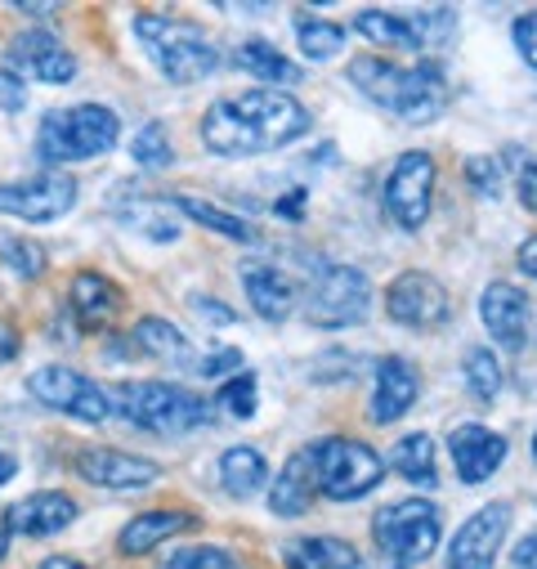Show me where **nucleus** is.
<instances>
[{
  "label": "nucleus",
  "instance_id": "473e14b6",
  "mask_svg": "<svg viewBox=\"0 0 537 569\" xmlns=\"http://www.w3.org/2000/svg\"><path fill=\"white\" fill-rule=\"evenodd\" d=\"M462 377H466L470 395L484 399V403H493V399L501 395V381H506L501 359H497L493 350H484V346H470V350H466V359H462Z\"/></svg>",
  "mask_w": 537,
  "mask_h": 569
},
{
  "label": "nucleus",
  "instance_id": "6e6552de",
  "mask_svg": "<svg viewBox=\"0 0 537 569\" xmlns=\"http://www.w3.org/2000/svg\"><path fill=\"white\" fill-rule=\"evenodd\" d=\"M372 538L389 560L422 565L444 542V516L430 498H403V502H389L372 516Z\"/></svg>",
  "mask_w": 537,
  "mask_h": 569
},
{
  "label": "nucleus",
  "instance_id": "49530a36",
  "mask_svg": "<svg viewBox=\"0 0 537 569\" xmlns=\"http://www.w3.org/2000/svg\"><path fill=\"white\" fill-rule=\"evenodd\" d=\"M19 350H23V332H19L14 323L0 319V368L14 363V359H19Z\"/></svg>",
  "mask_w": 537,
  "mask_h": 569
},
{
  "label": "nucleus",
  "instance_id": "412c9836",
  "mask_svg": "<svg viewBox=\"0 0 537 569\" xmlns=\"http://www.w3.org/2000/svg\"><path fill=\"white\" fill-rule=\"evenodd\" d=\"M417 395H422V372L408 359L389 355V359L376 363V386H372L367 412H372L376 426H389L417 403Z\"/></svg>",
  "mask_w": 537,
  "mask_h": 569
},
{
  "label": "nucleus",
  "instance_id": "f704fd0d",
  "mask_svg": "<svg viewBox=\"0 0 537 569\" xmlns=\"http://www.w3.org/2000/svg\"><path fill=\"white\" fill-rule=\"evenodd\" d=\"M130 158L140 162L144 171H166L175 162V144H171V130L162 121H144L140 134L130 139Z\"/></svg>",
  "mask_w": 537,
  "mask_h": 569
},
{
  "label": "nucleus",
  "instance_id": "cd10ccee",
  "mask_svg": "<svg viewBox=\"0 0 537 569\" xmlns=\"http://www.w3.org/2000/svg\"><path fill=\"white\" fill-rule=\"evenodd\" d=\"M354 32L376 50H422L417 23L403 19V14H389V10H358Z\"/></svg>",
  "mask_w": 537,
  "mask_h": 569
},
{
  "label": "nucleus",
  "instance_id": "f3484780",
  "mask_svg": "<svg viewBox=\"0 0 537 569\" xmlns=\"http://www.w3.org/2000/svg\"><path fill=\"white\" fill-rule=\"evenodd\" d=\"M448 458H453L462 485H488L506 462V440L479 421H466L448 436Z\"/></svg>",
  "mask_w": 537,
  "mask_h": 569
},
{
  "label": "nucleus",
  "instance_id": "aec40b11",
  "mask_svg": "<svg viewBox=\"0 0 537 569\" xmlns=\"http://www.w3.org/2000/svg\"><path fill=\"white\" fill-rule=\"evenodd\" d=\"M242 292L251 310L264 323H287L296 315V282L268 260H246L242 264Z\"/></svg>",
  "mask_w": 537,
  "mask_h": 569
},
{
  "label": "nucleus",
  "instance_id": "e433bc0d",
  "mask_svg": "<svg viewBox=\"0 0 537 569\" xmlns=\"http://www.w3.org/2000/svg\"><path fill=\"white\" fill-rule=\"evenodd\" d=\"M255 399H260V381H255V372H233L224 386H220V408L229 412V417H237V421H251L255 417Z\"/></svg>",
  "mask_w": 537,
  "mask_h": 569
},
{
  "label": "nucleus",
  "instance_id": "de8ad7c7",
  "mask_svg": "<svg viewBox=\"0 0 537 569\" xmlns=\"http://www.w3.org/2000/svg\"><path fill=\"white\" fill-rule=\"evenodd\" d=\"M510 565H515V569H537V533H528V538H519V542H515Z\"/></svg>",
  "mask_w": 537,
  "mask_h": 569
},
{
  "label": "nucleus",
  "instance_id": "a878e982",
  "mask_svg": "<svg viewBox=\"0 0 537 569\" xmlns=\"http://www.w3.org/2000/svg\"><path fill=\"white\" fill-rule=\"evenodd\" d=\"M385 467L394 476H403L408 485L417 489H435L439 485V462H435V440L426 431H413V436H403L389 453H385Z\"/></svg>",
  "mask_w": 537,
  "mask_h": 569
},
{
  "label": "nucleus",
  "instance_id": "4c0bfd02",
  "mask_svg": "<svg viewBox=\"0 0 537 569\" xmlns=\"http://www.w3.org/2000/svg\"><path fill=\"white\" fill-rule=\"evenodd\" d=\"M462 167H466V184H470L479 198H488V202L501 198V167H497V158L475 153V158H466Z\"/></svg>",
  "mask_w": 537,
  "mask_h": 569
},
{
  "label": "nucleus",
  "instance_id": "bb28decb",
  "mask_svg": "<svg viewBox=\"0 0 537 569\" xmlns=\"http://www.w3.org/2000/svg\"><path fill=\"white\" fill-rule=\"evenodd\" d=\"M264 480H268V462L255 445H233L220 453V485L229 498H251L264 489Z\"/></svg>",
  "mask_w": 537,
  "mask_h": 569
},
{
  "label": "nucleus",
  "instance_id": "5701e85b",
  "mask_svg": "<svg viewBox=\"0 0 537 569\" xmlns=\"http://www.w3.org/2000/svg\"><path fill=\"white\" fill-rule=\"evenodd\" d=\"M314 493H318V476H314V449H301L283 462V471L268 485V511L283 516V520H296L314 507Z\"/></svg>",
  "mask_w": 537,
  "mask_h": 569
},
{
  "label": "nucleus",
  "instance_id": "ddd939ff",
  "mask_svg": "<svg viewBox=\"0 0 537 569\" xmlns=\"http://www.w3.org/2000/svg\"><path fill=\"white\" fill-rule=\"evenodd\" d=\"M6 59H10V72H14V77L41 81V86H68V81L81 72L77 54H72L54 32H45V28L19 32V37L10 41Z\"/></svg>",
  "mask_w": 537,
  "mask_h": 569
},
{
  "label": "nucleus",
  "instance_id": "a211bd4d",
  "mask_svg": "<svg viewBox=\"0 0 537 569\" xmlns=\"http://www.w3.org/2000/svg\"><path fill=\"white\" fill-rule=\"evenodd\" d=\"M81 516V507L59 493V489H37L19 502L6 507V533H23V538H50V533H63L72 520Z\"/></svg>",
  "mask_w": 537,
  "mask_h": 569
},
{
  "label": "nucleus",
  "instance_id": "09e8293b",
  "mask_svg": "<svg viewBox=\"0 0 537 569\" xmlns=\"http://www.w3.org/2000/svg\"><path fill=\"white\" fill-rule=\"evenodd\" d=\"M515 264H519V273H528V278L537 282V233L519 242V251H515Z\"/></svg>",
  "mask_w": 537,
  "mask_h": 569
},
{
  "label": "nucleus",
  "instance_id": "39448f33",
  "mask_svg": "<svg viewBox=\"0 0 537 569\" xmlns=\"http://www.w3.org/2000/svg\"><path fill=\"white\" fill-rule=\"evenodd\" d=\"M121 117L108 103H72L50 108L37 130V153L45 162H90L116 149Z\"/></svg>",
  "mask_w": 537,
  "mask_h": 569
},
{
  "label": "nucleus",
  "instance_id": "37998d69",
  "mask_svg": "<svg viewBox=\"0 0 537 569\" xmlns=\"http://www.w3.org/2000/svg\"><path fill=\"white\" fill-rule=\"evenodd\" d=\"M28 108V81L14 77L10 68H0V112H23Z\"/></svg>",
  "mask_w": 537,
  "mask_h": 569
},
{
  "label": "nucleus",
  "instance_id": "6ab92c4d",
  "mask_svg": "<svg viewBox=\"0 0 537 569\" xmlns=\"http://www.w3.org/2000/svg\"><path fill=\"white\" fill-rule=\"evenodd\" d=\"M125 310V292L116 288V282L99 269H81L72 282H68V315L77 319V328H112L116 315Z\"/></svg>",
  "mask_w": 537,
  "mask_h": 569
},
{
  "label": "nucleus",
  "instance_id": "a18cd8bd",
  "mask_svg": "<svg viewBox=\"0 0 537 569\" xmlns=\"http://www.w3.org/2000/svg\"><path fill=\"white\" fill-rule=\"evenodd\" d=\"M305 202H310V193L305 189H287L283 198H274V207H268V211H274L278 220H305Z\"/></svg>",
  "mask_w": 537,
  "mask_h": 569
},
{
  "label": "nucleus",
  "instance_id": "20e7f679",
  "mask_svg": "<svg viewBox=\"0 0 537 569\" xmlns=\"http://www.w3.org/2000/svg\"><path fill=\"white\" fill-rule=\"evenodd\" d=\"M134 41L144 46L153 68L171 86H197L220 72V50L184 19L171 14H134Z\"/></svg>",
  "mask_w": 537,
  "mask_h": 569
},
{
  "label": "nucleus",
  "instance_id": "72a5a7b5",
  "mask_svg": "<svg viewBox=\"0 0 537 569\" xmlns=\"http://www.w3.org/2000/svg\"><path fill=\"white\" fill-rule=\"evenodd\" d=\"M0 264H6L14 278H23V282H37L45 273L50 256H45L41 242H32L23 233H0Z\"/></svg>",
  "mask_w": 537,
  "mask_h": 569
},
{
  "label": "nucleus",
  "instance_id": "3c124183",
  "mask_svg": "<svg viewBox=\"0 0 537 569\" xmlns=\"http://www.w3.org/2000/svg\"><path fill=\"white\" fill-rule=\"evenodd\" d=\"M41 569H90V565H81L77 556H50V560H41Z\"/></svg>",
  "mask_w": 537,
  "mask_h": 569
},
{
  "label": "nucleus",
  "instance_id": "7ed1b4c3",
  "mask_svg": "<svg viewBox=\"0 0 537 569\" xmlns=\"http://www.w3.org/2000/svg\"><path fill=\"white\" fill-rule=\"evenodd\" d=\"M112 408L140 426L149 436H189V431H206L211 426V403L189 390V386H171V381H121L108 390Z\"/></svg>",
  "mask_w": 537,
  "mask_h": 569
},
{
  "label": "nucleus",
  "instance_id": "c9c22d12",
  "mask_svg": "<svg viewBox=\"0 0 537 569\" xmlns=\"http://www.w3.org/2000/svg\"><path fill=\"white\" fill-rule=\"evenodd\" d=\"M158 569H242L237 556L229 547H215V542H189V547H175L162 556Z\"/></svg>",
  "mask_w": 537,
  "mask_h": 569
},
{
  "label": "nucleus",
  "instance_id": "1a4fd4ad",
  "mask_svg": "<svg viewBox=\"0 0 537 569\" xmlns=\"http://www.w3.org/2000/svg\"><path fill=\"white\" fill-rule=\"evenodd\" d=\"M435 158L426 149H408L398 153L389 176H385V189H381V211L394 229L403 233H417L426 220H430V207H435Z\"/></svg>",
  "mask_w": 537,
  "mask_h": 569
},
{
  "label": "nucleus",
  "instance_id": "a19ab883",
  "mask_svg": "<svg viewBox=\"0 0 537 569\" xmlns=\"http://www.w3.org/2000/svg\"><path fill=\"white\" fill-rule=\"evenodd\" d=\"M515 198L528 216H537V158L533 153H515Z\"/></svg>",
  "mask_w": 537,
  "mask_h": 569
},
{
  "label": "nucleus",
  "instance_id": "0eeeda50",
  "mask_svg": "<svg viewBox=\"0 0 537 569\" xmlns=\"http://www.w3.org/2000/svg\"><path fill=\"white\" fill-rule=\"evenodd\" d=\"M310 449H314L318 493L332 498V502H358V498L376 493L385 471H389L385 458L372 445L354 440V436H327V440H318Z\"/></svg>",
  "mask_w": 537,
  "mask_h": 569
},
{
  "label": "nucleus",
  "instance_id": "4468645a",
  "mask_svg": "<svg viewBox=\"0 0 537 569\" xmlns=\"http://www.w3.org/2000/svg\"><path fill=\"white\" fill-rule=\"evenodd\" d=\"M506 529H510V507L506 502H488V507L470 511L462 520V529L453 533V542H448L444 569H493V560L506 542Z\"/></svg>",
  "mask_w": 537,
  "mask_h": 569
},
{
  "label": "nucleus",
  "instance_id": "c85d7f7f",
  "mask_svg": "<svg viewBox=\"0 0 537 569\" xmlns=\"http://www.w3.org/2000/svg\"><path fill=\"white\" fill-rule=\"evenodd\" d=\"M130 341H134V350L149 355V359H158V363L193 368V359L184 355V350H189V341H184V332H180L171 319H158V315L140 319V323H134V332H130Z\"/></svg>",
  "mask_w": 537,
  "mask_h": 569
},
{
  "label": "nucleus",
  "instance_id": "dca6fc26",
  "mask_svg": "<svg viewBox=\"0 0 537 569\" xmlns=\"http://www.w3.org/2000/svg\"><path fill=\"white\" fill-rule=\"evenodd\" d=\"M528 315H533L528 297L515 288V282H506V278L488 282V288L479 292V323H484V332L501 350H515V355L524 350V341H528Z\"/></svg>",
  "mask_w": 537,
  "mask_h": 569
},
{
  "label": "nucleus",
  "instance_id": "2eb2a0df",
  "mask_svg": "<svg viewBox=\"0 0 537 569\" xmlns=\"http://www.w3.org/2000/svg\"><path fill=\"white\" fill-rule=\"evenodd\" d=\"M77 476L90 480L94 489L130 493V489H149L162 480V467L144 453H125V449H81L77 453Z\"/></svg>",
  "mask_w": 537,
  "mask_h": 569
},
{
  "label": "nucleus",
  "instance_id": "864d4df0",
  "mask_svg": "<svg viewBox=\"0 0 537 569\" xmlns=\"http://www.w3.org/2000/svg\"><path fill=\"white\" fill-rule=\"evenodd\" d=\"M376 569H413V565H398V560H385V565H376Z\"/></svg>",
  "mask_w": 537,
  "mask_h": 569
},
{
  "label": "nucleus",
  "instance_id": "f8f14e48",
  "mask_svg": "<svg viewBox=\"0 0 537 569\" xmlns=\"http://www.w3.org/2000/svg\"><path fill=\"white\" fill-rule=\"evenodd\" d=\"M77 180L68 171H41L14 184H0V216H14L28 224H54L77 207Z\"/></svg>",
  "mask_w": 537,
  "mask_h": 569
},
{
  "label": "nucleus",
  "instance_id": "9b49d317",
  "mask_svg": "<svg viewBox=\"0 0 537 569\" xmlns=\"http://www.w3.org/2000/svg\"><path fill=\"white\" fill-rule=\"evenodd\" d=\"M28 395H32L37 403L54 408V412H68V417L85 421V426H103L108 412H112L108 390H103L99 381H90L85 372L68 368V363H45V368H37V372L28 377Z\"/></svg>",
  "mask_w": 537,
  "mask_h": 569
},
{
  "label": "nucleus",
  "instance_id": "9d476101",
  "mask_svg": "<svg viewBox=\"0 0 537 569\" xmlns=\"http://www.w3.org/2000/svg\"><path fill=\"white\" fill-rule=\"evenodd\" d=\"M385 315L408 332H439L453 323V297L426 269H403L385 288Z\"/></svg>",
  "mask_w": 537,
  "mask_h": 569
},
{
  "label": "nucleus",
  "instance_id": "c03bdc74",
  "mask_svg": "<svg viewBox=\"0 0 537 569\" xmlns=\"http://www.w3.org/2000/svg\"><path fill=\"white\" fill-rule=\"evenodd\" d=\"M189 306L206 319V323H215V328H229V323H237V315H233V306H224V301H215V297H202V292H193L189 297Z\"/></svg>",
  "mask_w": 537,
  "mask_h": 569
},
{
  "label": "nucleus",
  "instance_id": "4be33fe9",
  "mask_svg": "<svg viewBox=\"0 0 537 569\" xmlns=\"http://www.w3.org/2000/svg\"><path fill=\"white\" fill-rule=\"evenodd\" d=\"M189 529H197V516H193V511H180V507L140 511L134 520L121 525L116 551H121L125 560H134V556H149V551H158L162 542H171V538H180V533H189Z\"/></svg>",
  "mask_w": 537,
  "mask_h": 569
},
{
  "label": "nucleus",
  "instance_id": "7c9ffc66",
  "mask_svg": "<svg viewBox=\"0 0 537 569\" xmlns=\"http://www.w3.org/2000/svg\"><path fill=\"white\" fill-rule=\"evenodd\" d=\"M125 229L144 233L149 242H175L180 238V220L171 211V202H140V198H125V211H116Z\"/></svg>",
  "mask_w": 537,
  "mask_h": 569
},
{
  "label": "nucleus",
  "instance_id": "5fc2aeb1",
  "mask_svg": "<svg viewBox=\"0 0 537 569\" xmlns=\"http://www.w3.org/2000/svg\"><path fill=\"white\" fill-rule=\"evenodd\" d=\"M533 467H537V436H533Z\"/></svg>",
  "mask_w": 537,
  "mask_h": 569
},
{
  "label": "nucleus",
  "instance_id": "423d86ee",
  "mask_svg": "<svg viewBox=\"0 0 537 569\" xmlns=\"http://www.w3.org/2000/svg\"><path fill=\"white\" fill-rule=\"evenodd\" d=\"M367 310H372V282L363 269L314 260V269L305 273V297H301L305 323L323 332H341V328H358Z\"/></svg>",
  "mask_w": 537,
  "mask_h": 569
},
{
  "label": "nucleus",
  "instance_id": "58836bf2",
  "mask_svg": "<svg viewBox=\"0 0 537 569\" xmlns=\"http://www.w3.org/2000/svg\"><path fill=\"white\" fill-rule=\"evenodd\" d=\"M413 23H417V37H422V50L430 46H444V41H453V28H457V14L453 10H417L413 14Z\"/></svg>",
  "mask_w": 537,
  "mask_h": 569
},
{
  "label": "nucleus",
  "instance_id": "2f4dec72",
  "mask_svg": "<svg viewBox=\"0 0 537 569\" xmlns=\"http://www.w3.org/2000/svg\"><path fill=\"white\" fill-rule=\"evenodd\" d=\"M296 41H301V54L314 59V63H327L345 50L349 41V28L341 23H327V19H314V14H301L296 19Z\"/></svg>",
  "mask_w": 537,
  "mask_h": 569
},
{
  "label": "nucleus",
  "instance_id": "c756f323",
  "mask_svg": "<svg viewBox=\"0 0 537 569\" xmlns=\"http://www.w3.org/2000/svg\"><path fill=\"white\" fill-rule=\"evenodd\" d=\"M180 216H189L193 224H202V229H211V233H220V238H229V242H255V229L237 216V211H224V207H215V202H206V198H193V193H175V198H166Z\"/></svg>",
  "mask_w": 537,
  "mask_h": 569
},
{
  "label": "nucleus",
  "instance_id": "603ef678",
  "mask_svg": "<svg viewBox=\"0 0 537 569\" xmlns=\"http://www.w3.org/2000/svg\"><path fill=\"white\" fill-rule=\"evenodd\" d=\"M6 556H10V533L0 529V565H6Z\"/></svg>",
  "mask_w": 537,
  "mask_h": 569
},
{
  "label": "nucleus",
  "instance_id": "ea45409f",
  "mask_svg": "<svg viewBox=\"0 0 537 569\" xmlns=\"http://www.w3.org/2000/svg\"><path fill=\"white\" fill-rule=\"evenodd\" d=\"M193 372H197L202 381H229L233 372H242V350H233V346H215L206 359H193Z\"/></svg>",
  "mask_w": 537,
  "mask_h": 569
},
{
  "label": "nucleus",
  "instance_id": "b1692460",
  "mask_svg": "<svg viewBox=\"0 0 537 569\" xmlns=\"http://www.w3.org/2000/svg\"><path fill=\"white\" fill-rule=\"evenodd\" d=\"M283 565L287 569H363V556L345 538L310 533V538H292L283 547Z\"/></svg>",
  "mask_w": 537,
  "mask_h": 569
},
{
  "label": "nucleus",
  "instance_id": "f257e3e1",
  "mask_svg": "<svg viewBox=\"0 0 537 569\" xmlns=\"http://www.w3.org/2000/svg\"><path fill=\"white\" fill-rule=\"evenodd\" d=\"M314 117L301 99H292L287 90H242V94H224L202 112V144L215 158H260V153H278L287 144H296L301 134H310Z\"/></svg>",
  "mask_w": 537,
  "mask_h": 569
},
{
  "label": "nucleus",
  "instance_id": "393cba45",
  "mask_svg": "<svg viewBox=\"0 0 537 569\" xmlns=\"http://www.w3.org/2000/svg\"><path fill=\"white\" fill-rule=\"evenodd\" d=\"M233 68H237V72H246V77H255V81H260V86H268V90L296 86V81L305 77V68H301V63H292L278 46H268V41H242V46L233 50Z\"/></svg>",
  "mask_w": 537,
  "mask_h": 569
},
{
  "label": "nucleus",
  "instance_id": "f03ea898",
  "mask_svg": "<svg viewBox=\"0 0 537 569\" xmlns=\"http://www.w3.org/2000/svg\"><path fill=\"white\" fill-rule=\"evenodd\" d=\"M345 77L363 99H372L376 108H385L389 117L408 121V126H430L448 112V72L435 59L403 68V63L363 54L345 68Z\"/></svg>",
  "mask_w": 537,
  "mask_h": 569
},
{
  "label": "nucleus",
  "instance_id": "8fccbe9b",
  "mask_svg": "<svg viewBox=\"0 0 537 569\" xmlns=\"http://www.w3.org/2000/svg\"><path fill=\"white\" fill-rule=\"evenodd\" d=\"M19 476V458H10V453H0V489H6L10 480Z\"/></svg>",
  "mask_w": 537,
  "mask_h": 569
},
{
  "label": "nucleus",
  "instance_id": "79ce46f5",
  "mask_svg": "<svg viewBox=\"0 0 537 569\" xmlns=\"http://www.w3.org/2000/svg\"><path fill=\"white\" fill-rule=\"evenodd\" d=\"M510 41H515L519 59L537 72V14H519V19L510 23Z\"/></svg>",
  "mask_w": 537,
  "mask_h": 569
}]
</instances>
